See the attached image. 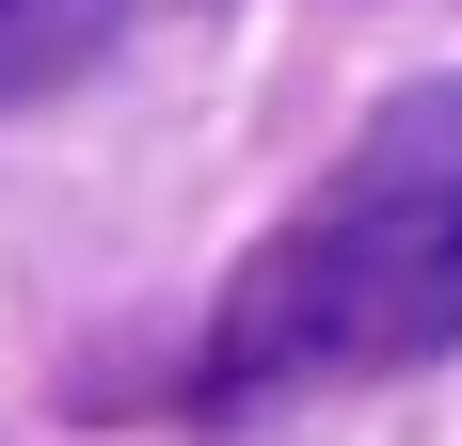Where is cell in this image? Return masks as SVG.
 <instances>
[{
  "label": "cell",
  "mask_w": 462,
  "mask_h": 446,
  "mask_svg": "<svg viewBox=\"0 0 462 446\" xmlns=\"http://www.w3.org/2000/svg\"><path fill=\"white\" fill-rule=\"evenodd\" d=\"M112 33H128V0H0V112L48 96V80H80Z\"/></svg>",
  "instance_id": "obj_2"
},
{
  "label": "cell",
  "mask_w": 462,
  "mask_h": 446,
  "mask_svg": "<svg viewBox=\"0 0 462 446\" xmlns=\"http://www.w3.org/2000/svg\"><path fill=\"white\" fill-rule=\"evenodd\" d=\"M462 335V80L383 96L367 144L255 239L224 287L191 399H287V383H383Z\"/></svg>",
  "instance_id": "obj_1"
}]
</instances>
